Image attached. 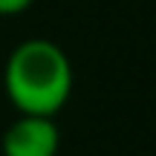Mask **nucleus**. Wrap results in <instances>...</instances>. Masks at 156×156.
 <instances>
[{"label":"nucleus","instance_id":"f257e3e1","mask_svg":"<svg viewBox=\"0 0 156 156\" xmlns=\"http://www.w3.org/2000/svg\"><path fill=\"white\" fill-rule=\"evenodd\" d=\"M69 55L49 38H26L9 52L3 90L20 116L55 119L73 95Z\"/></svg>","mask_w":156,"mask_h":156},{"label":"nucleus","instance_id":"f03ea898","mask_svg":"<svg viewBox=\"0 0 156 156\" xmlns=\"http://www.w3.org/2000/svg\"><path fill=\"white\" fill-rule=\"evenodd\" d=\"M58 147L61 130L55 119L44 116H17L0 142L3 156H58Z\"/></svg>","mask_w":156,"mask_h":156},{"label":"nucleus","instance_id":"7ed1b4c3","mask_svg":"<svg viewBox=\"0 0 156 156\" xmlns=\"http://www.w3.org/2000/svg\"><path fill=\"white\" fill-rule=\"evenodd\" d=\"M35 0H0V17H15L32 6Z\"/></svg>","mask_w":156,"mask_h":156}]
</instances>
